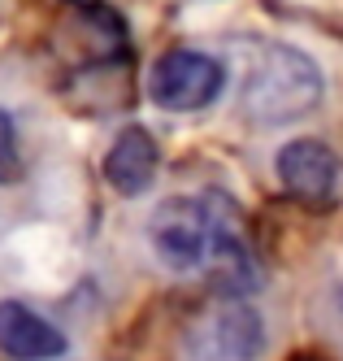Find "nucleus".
<instances>
[{
  "label": "nucleus",
  "instance_id": "nucleus-1",
  "mask_svg": "<svg viewBox=\"0 0 343 361\" xmlns=\"http://www.w3.org/2000/svg\"><path fill=\"white\" fill-rule=\"evenodd\" d=\"M148 244L166 270L204 274L218 300H248L266 279L244 231L239 200L222 188L161 200L148 218Z\"/></svg>",
  "mask_w": 343,
  "mask_h": 361
},
{
  "label": "nucleus",
  "instance_id": "nucleus-2",
  "mask_svg": "<svg viewBox=\"0 0 343 361\" xmlns=\"http://www.w3.org/2000/svg\"><path fill=\"white\" fill-rule=\"evenodd\" d=\"M322 66L296 44L261 39L244 53V79H239V109L252 126H282L313 114L322 105Z\"/></svg>",
  "mask_w": 343,
  "mask_h": 361
},
{
  "label": "nucleus",
  "instance_id": "nucleus-3",
  "mask_svg": "<svg viewBox=\"0 0 343 361\" xmlns=\"http://www.w3.org/2000/svg\"><path fill=\"white\" fill-rule=\"evenodd\" d=\"M182 348H187V361H261L270 348V331L256 305L218 300L192 318Z\"/></svg>",
  "mask_w": 343,
  "mask_h": 361
},
{
  "label": "nucleus",
  "instance_id": "nucleus-4",
  "mask_svg": "<svg viewBox=\"0 0 343 361\" xmlns=\"http://www.w3.org/2000/svg\"><path fill=\"white\" fill-rule=\"evenodd\" d=\"M226 87V66L200 48H170L148 70V96L152 105L170 114H196L208 109Z\"/></svg>",
  "mask_w": 343,
  "mask_h": 361
},
{
  "label": "nucleus",
  "instance_id": "nucleus-5",
  "mask_svg": "<svg viewBox=\"0 0 343 361\" xmlns=\"http://www.w3.org/2000/svg\"><path fill=\"white\" fill-rule=\"evenodd\" d=\"M274 174L282 192L300 200L304 209H335L343 196V161L322 140H292L278 148Z\"/></svg>",
  "mask_w": 343,
  "mask_h": 361
},
{
  "label": "nucleus",
  "instance_id": "nucleus-6",
  "mask_svg": "<svg viewBox=\"0 0 343 361\" xmlns=\"http://www.w3.org/2000/svg\"><path fill=\"white\" fill-rule=\"evenodd\" d=\"M70 340L57 322H48L22 300H0V353L13 361H57Z\"/></svg>",
  "mask_w": 343,
  "mask_h": 361
},
{
  "label": "nucleus",
  "instance_id": "nucleus-7",
  "mask_svg": "<svg viewBox=\"0 0 343 361\" xmlns=\"http://www.w3.org/2000/svg\"><path fill=\"white\" fill-rule=\"evenodd\" d=\"M156 170H161V148H156V140L144 131V126H126V131H118V140L109 144V152H104V161H100L104 183H109L118 196L148 192Z\"/></svg>",
  "mask_w": 343,
  "mask_h": 361
},
{
  "label": "nucleus",
  "instance_id": "nucleus-8",
  "mask_svg": "<svg viewBox=\"0 0 343 361\" xmlns=\"http://www.w3.org/2000/svg\"><path fill=\"white\" fill-rule=\"evenodd\" d=\"M22 178V140L9 109H0V188H13Z\"/></svg>",
  "mask_w": 343,
  "mask_h": 361
},
{
  "label": "nucleus",
  "instance_id": "nucleus-9",
  "mask_svg": "<svg viewBox=\"0 0 343 361\" xmlns=\"http://www.w3.org/2000/svg\"><path fill=\"white\" fill-rule=\"evenodd\" d=\"M70 5H78V9H92V5H100V0H70Z\"/></svg>",
  "mask_w": 343,
  "mask_h": 361
}]
</instances>
